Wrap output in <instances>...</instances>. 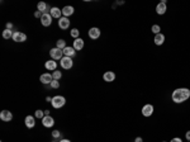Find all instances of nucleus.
I'll use <instances>...</instances> for the list:
<instances>
[{
	"label": "nucleus",
	"instance_id": "obj_13",
	"mask_svg": "<svg viewBox=\"0 0 190 142\" xmlns=\"http://www.w3.org/2000/svg\"><path fill=\"white\" fill-rule=\"evenodd\" d=\"M58 27H60L61 29H69V27H70V20H69V18L61 17V18L58 19Z\"/></svg>",
	"mask_w": 190,
	"mask_h": 142
},
{
	"label": "nucleus",
	"instance_id": "obj_35",
	"mask_svg": "<svg viewBox=\"0 0 190 142\" xmlns=\"http://www.w3.org/2000/svg\"><path fill=\"white\" fill-rule=\"evenodd\" d=\"M134 142H143V140H142V137H137L134 140Z\"/></svg>",
	"mask_w": 190,
	"mask_h": 142
},
{
	"label": "nucleus",
	"instance_id": "obj_9",
	"mask_svg": "<svg viewBox=\"0 0 190 142\" xmlns=\"http://www.w3.org/2000/svg\"><path fill=\"white\" fill-rule=\"evenodd\" d=\"M166 10H167V6H166V2H165V0L156 5V13L158 15H164L166 13Z\"/></svg>",
	"mask_w": 190,
	"mask_h": 142
},
{
	"label": "nucleus",
	"instance_id": "obj_37",
	"mask_svg": "<svg viewBox=\"0 0 190 142\" xmlns=\"http://www.w3.org/2000/svg\"><path fill=\"white\" fill-rule=\"evenodd\" d=\"M45 114L46 116H49V110H45Z\"/></svg>",
	"mask_w": 190,
	"mask_h": 142
},
{
	"label": "nucleus",
	"instance_id": "obj_6",
	"mask_svg": "<svg viewBox=\"0 0 190 142\" xmlns=\"http://www.w3.org/2000/svg\"><path fill=\"white\" fill-rule=\"evenodd\" d=\"M100 34H101L100 29H99V28H97V27H93V28H90V29H89V32H88V36H89V38H90V39H99Z\"/></svg>",
	"mask_w": 190,
	"mask_h": 142
},
{
	"label": "nucleus",
	"instance_id": "obj_19",
	"mask_svg": "<svg viewBox=\"0 0 190 142\" xmlns=\"http://www.w3.org/2000/svg\"><path fill=\"white\" fill-rule=\"evenodd\" d=\"M84 39H81V38H76L75 41H73V45H72V47L75 48V51H81L82 48H84Z\"/></svg>",
	"mask_w": 190,
	"mask_h": 142
},
{
	"label": "nucleus",
	"instance_id": "obj_29",
	"mask_svg": "<svg viewBox=\"0 0 190 142\" xmlns=\"http://www.w3.org/2000/svg\"><path fill=\"white\" fill-rule=\"evenodd\" d=\"M49 85H51V88H52V89H58V88H60V83H58V80H53V81H52V83H51Z\"/></svg>",
	"mask_w": 190,
	"mask_h": 142
},
{
	"label": "nucleus",
	"instance_id": "obj_14",
	"mask_svg": "<svg viewBox=\"0 0 190 142\" xmlns=\"http://www.w3.org/2000/svg\"><path fill=\"white\" fill-rule=\"evenodd\" d=\"M24 123L27 126V128H33L36 126V117L33 116H27L24 119Z\"/></svg>",
	"mask_w": 190,
	"mask_h": 142
},
{
	"label": "nucleus",
	"instance_id": "obj_1",
	"mask_svg": "<svg viewBox=\"0 0 190 142\" xmlns=\"http://www.w3.org/2000/svg\"><path fill=\"white\" fill-rule=\"evenodd\" d=\"M189 98H190V89H188V88H177L171 94V99L176 104L184 103Z\"/></svg>",
	"mask_w": 190,
	"mask_h": 142
},
{
	"label": "nucleus",
	"instance_id": "obj_21",
	"mask_svg": "<svg viewBox=\"0 0 190 142\" xmlns=\"http://www.w3.org/2000/svg\"><path fill=\"white\" fill-rule=\"evenodd\" d=\"M62 51H63V56H66V57H72L73 55L76 53L75 48H73V47H70V46H67L66 48H63Z\"/></svg>",
	"mask_w": 190,
	"mask_h": 142
},
{
	"label": "nucleus",
	"instance_id": "obj_25",
	"mask_svg": "<svg viewBox=\"0 0 190 142\" xmlns=\"http://www.w3.org/2000/svg\"><path fill=\"white\" fill-rule=\"evenodd\" d=\"M70 34H71L72 38H75V39H76V38H80V37H79V36H80V30H79L77 28H73L71 32H70Z\"/></svg>",
	"mask_w": 190,
	"mask_h": 142
},
{
	"label": "nucleus",
	"instance_id": "obj_20",
	"mask_svg": "<svg viewBox=\"0 0 190 142\" xmlns=\"http://www.w3.org/2000/svg\"><path fill=\"white\" fill-rule=\"evenodd\" d=\"M153 41H155V45H156V46H161V45H164V42H165V36H164L162 33L155 34Z\"/></svg>",
	"mask_w": 190,
	"mask_h": 142
},
{
	"label": "nucleus",
	"instance_id": "obj_10",
	"mask_svg": "<svg viewBox=\"0 0 190 142\" xmlns=\"http://www.w3.org/2000/svg\"><path fill=\"white\" fill-rule=\"evenodd\" d=\"M0 119H2L3 122H10V120L13 119L12 112H9V110H2V112H0Z\"/></svg>",
	"mask_w": 190,
	"mask_h": 142
},
{
	"label": "nucleus",
	"instance_id": "obj_40",
	"mask_svg": "<svg viewBox=\"0 0 190 142\" xmlns=\"http://www.w3.org/2000/svg\"><path fill=\"white\" fill-rule=\"evenodd\" d=\"M188 142H190V141H188Z\"/></svg>",
	"mask_w": 190,
	"mask_h": 142
},
{
	"label": "nucleus",
	"instance_id": "obj_41",
	"mask_svg": "<svg viewBox=\"0 0 190 142\" xmlns=\"http://www.w3.org/2000/svg\"><path fill=\"white\" fill-rule=\"evenodd\" d=\"M53 142H55V141H53Z\"/></svg>",
	"mask_w": 190,
	"mask_h": 142
},
{
	"label": "nucleus",
	"instance_id": "obj_18",
	"mask_svg": "<svg viewBox=\"0 0 190 142\" xmlns=\"http://www.w3.org/2000/svg\"><path fill=\"white\" fill-rule=\"evenodd\" d=\"M73 12H75L73 6H71V5H66L65 8L62 9V15H63V17H66V18H69L70 15L73 14Z\"/></svg>",
	"mask_w": 190,
	"mask_h": 142
},
{
	"label": "nucleus",
	"instance_id": "obj_38",
	"mask_svg": "<svg viewBox=\"0 0 190 142\" xmlns=\"http://www.w3.org/2000/svg\"><path fill=\"white\" fill-rule=\"evenodd\" d=\"M46 100H47V101H52V98H49V97H47V98H46Z\"/></svg>",
	"mask_w": 190,
	"mask_h": 142
},
{
	"label": "nucleus",
	"instance_id": "obj_8",
	"mask_svg": "<svg viewBox=\"0 0 190 142\" xmlns=\"http://www.w3.org/2000/svg\"><path fill=\"white\" fill-rule=\"evenodd\" d=\"M42 124H43L45 127H47V128H51L55 124V119L51 116H45L43 118H42Z\"/></svg>",
	"mask_w": 190,
	"mask_h": 142
},
{
	"label": "nucleus",
	"instance_id": "obj_5",
	"mask_svg": "<svg viewBox=\"0 0 190 142\" xmlns=\"http://www.w3.org/2000/svg\"><path fill=\"white\" fill-rule=\"evenodd\" d=\"M14 42H24V41H27V34L23 33V32H19V30H15V32L13 33V38H12Z\"/></svg>",
	"mask_w": 190,
	"mask_h": 142
},
{
	"label": "nucleus",
	"instance_id": "obj_11",
	"mask_svg": "<svg viewBox=\"0 0 190 142\" xmlns=\"http://www.w3.org/2000/svg\"><path fill=\"white\" fill-rule=\"evenodd\" d=\"M39 80H41L42 84H46V85H47V84H51L52 81H53V76H52V74L46 73V74H42V75H41Z\"/></svg>",
	"mask_w": 190,
	"mask_h": 142
},
{
	"label": "nucleus",
	"instance_id": "obj_22",
	"mask_svg": "<svg viewBox=\"0 0 190 142\" xmlns=\"http://www.w3.org/2000/svg\"><path fill=\"white\" fill-rule=\"evenodd\" d=\"M37 9L39 10V12H41L42 14H45V13H48L47 10H48L49 8L47 6V4H46L45 2H41V3H38V4H37ZM49 10H51V9H49Z\"/></svg>",
	"mask_w": 190,
	"mask_h": 142
},
{
	"label": "nucleus",
	"instance_id": "obj_31",
	"mask_svg": "<svg viewBox=\"0 0 190 142\" xmlns=\"http://www.w3.org/2000/svg\"><path fill=\"white\" fill-rule=\"evenodd\" d=\"M170 142H183V140H181L180 137H174V138H172Z\"/></svg>",
	"mask_w": 190,
	"mask_h": 142
},
{
	"label": "nucleus",
	"instance_id": "obj_4",
	"mask_svg": "<svg viewBox=\"0 0 190 142\" xmlns=\"http://www.w3.org/2000/svg\"><path fill=\"white\" fill-rule=\"evenodd\" d=\"M60 64H61V67L65 69V70H70L72 66H73V61L71 57H66L63 56L61 60H60Z\"/></svg>",
	"mask_w": 190,
	"mask_h": 142
},
{
	"label": "nucleus",
	"instance_id": "obj_26",
	"mask_svg": "<svg viewBox=\"0 0 190 142\" xmlns=\"http://www.w3.org/2000/svg\"><path fill=\"white\" fill-rule=\"evenodd\" d=\"M46 114H45V110H41V109H38V110H36V113H34V117L36 118H39V119H42Z\"/></svg>",
	"mask_w": 190,
	"mask_h": 142
},
{
	"label": "nucleus",
	"instance_id": "obj_36",
	"mask_svg": "<svg viewBox=\"0 0 190 142\" xmlns=\"http://www.w3.org/2000/svg\"><path fill=\"white\" fill-rule=\"evenodd\" d=\"M60 142H71V141H70V140H66V138H63V140H61Z\"/></svg>",
	"mask_w": 190,
	"mask_h": 142
},
{
	"label": "nucleus",
	"instance_id": "obj_16",
	"mask_svg": "<svg viewBox=\"0 0 190 142\" xmlns=\"http://www.w3.org/2000/svg\"><path fill=\"white\" fill-rule=\"evenodd\" d=\"M45 67H46L48 71H56V69H57V62H56L55 60H48V61H46Z\"/></svg>",
	"mask_w": 190,
	"mask_h": 142
},
{
	"label": "nucleus",
	"instance_id": "obj_27",
	"mask_svg": "<svg viewBox=\"0 0 190 142\" xmlns=\"http://www.w3.org/2000/svg\"><path fill=\"white\" fill-rule=\"evenodd\" d=\"M151 30H152L155 34H158V33H161V32H160V30H161V27L158 26V24H153L152 28H151Z\"/></svg>",
	"mask_w": 190,
	"mask_h": 142
},
{
	"label": "nucleus",
	"instance_id": "obj_23",
	"mask_svg": "<svg viewBox=\"0 0 190 142\" xmlns=\"http://www.w3.org/2000/svg\"><path fill=\"white\" fill-rule=\"evenodd\" d=\"M13 30L12 29H5L3 30V38L4 39H10V38H13Z\"/></svg>",
	"mask_w": 190,
	"mask_h": 142
},
{
	"label": "nucleus",
	"instance_id": "obj_15",
	"mask_svg": "<svg viewBox=\"0 0 190 142\" xmlns=\"http://www.w3.org/2000/svg\"><path fill=\"white\" fill-rule=\"evenodd\" d=\"M49 14H51V17H52V18L60 19V18H61V15H62V9H58V8L53 6V8H51V10H49Z\"/></svg>",
	"mask_w": 190,
	"mask_h": 142
},
{
	"label": "nucleus",
	"instance_id": "obj_7",
	"mask_svg": "<svg viewBox=\"0 0 190 142\" xmlns=\"http://www.w3.org/2000/svg\"><path fill=\"white\" fill-rule=\"evenodd\" d=\"M41 23L43 27H49L52 24V17L49 13H45V14H42L41 17Z\"/></svg>",
	"mask_w": 190,
	"mask_h": 142
},
{
	"label": "nucleus",
	"instance_id": "obj_12",
	"mask_svg": "<svg viewBox=\"0 0 190 142\" xmlns=\"http://www.w3.org/2000/svg\"><path fill=\"white\" fill-rule=\"evenodd\" d=\"M142 114L144 117H151L153 114V105L152 104H146L142 108Z\"/></svg>",
	"mask_w": 190,
	"mask_h": 142
},
{
	"label": "nucleus",
	"instance_id": "obj_34",
	"mask_svg": "<svg viewBox=\"0 0 190 142\" xmlns=\"http://www.w3.org/2000/svg\"><path fill=\"white\" fill-rule=\"evenodd\" d=\"M13 28V24L12 23H6V29H12Z\"/></svg>",
	"mask_w": 190,
	"mask_h": 142
},
{
	"label": "nucleus",
	"instance_id": "obj_24",
	"mask_svg": "<svg viewBox=\"0 0 190 142\" xmlns=\"http://www.w3.org/2000/svg\"><path fill=\"white\" fill-rule=\"evenodd\" d=\"M56 47L60 48V49H63V48H66V41H63V39H58L57 42H56Z\"/></svg>",
	"mask_w": 190,
	"mask_h": 142
},
{
	"label": "nucleus",
	"instance_id": "obj_2",
	"mask_svg": "<svg viewBox=\"0 0 190 142\" xmlns=\"http://www.w3.org/2000/svg\"><path fill=\"white\" fill-rule=\"evenodd\" d=\"M51 104H52V107H53L55 109H60V108H62L63 105L66 104V99H65V97H62V95H56V97L52 98Z\"/></svg>",
	"mask_w": 190,
	"mask_h": 142
},
{
	"label": "nucleus",
	"instance_id": "obj_17",
	"mask_svg": "<svg viewBox=\"0 0 190 142\" xmlns=\"http://www.w3.org/2000/svg\"><path fill=\"white\" fill-rule=\"evenodd\" d=\"M103 79H104V81H107V83H113L115 80V74L113 71H107V73H104Z\"/></svg>",
	"mask_w": 190,
	"mask_h": 142
},
{
	"label": "nucleus",
	"instance_id": "obj_3",
	"mask_svg": "<svg viewBox=\"0 0 190 142\" xmlns=\"http://www.w3.org/2000/svg\"><path fill=\"white\" fill-rule=\"evenodd\" d=\"M49 56H51V60H61L63 57V51L55 47V48H51L49 49Z\"/></svg>",
	"mask_w": 190,
	"mask_h": 142
},
{
	"label": "nucleus",
	"instance_id": "obj_28",
	"mask_svg": "<svg viewBox=\"0 0 190 142\" xmlns=\"http://www.w3.org/2000/svg\"><path fill=\"white\" fill-rule=\"evenodd\" d=\"M52 76H53V80H60L62 77V73L61 71H53V73H52Z\"/></svg>",
	"mask_w": 190,
	"mask_h": 142
},
{
	"label": "nucleus",
	"instance_id": "obj_33",
	"mask_svg": "<svg viewBox=\"0 0 190 142\" xmlns=\"http://www.w3.org/2000/svg\"><path fill=\"white\" fill-rule=\"evenodd\" d=\"M185 137H186V140H188V141H190V131H188V132H186Z\"/></svg>",
	"mask_w": 190,
	"mask_h": 142
},
{
	"label": "nucleus",
	"instance_id": "obj_32",
	"mask_svg": "<svg viewBox=\"0 0 190 142\" xmlns=\"http://www.w3.org/2000/svg\"><path fill=\"white\" fill-rule=\"evenodd\" d=\"M34 17H36V18H39V19H41V17H42V13L39 12V10H37V12L34 13Z\"/></svg>",
	"mask_w": 190,
	"mask_h": 142
},
{
	"label": "nucleus",
	"instance_id": "obj_30",
	"mask_svg": "<svg viewBox=\"0 0 190 142\" xmlns=\"http://www.w3.org/2000/svg\"><path fill=\"white\" fill-rule=\"evenodd\" d=\"M60 136H61V132H60V131L56 129V131L52 132V137H53V138H58Z\"/></svg>",
	"mask_w": 190,
	"mask_h": 142
},
{
	"label": "nucleus",
	"instance_id": "obj_39",
	"mask_svg": "<svg viewBox=\"0 0 190 142\" xmlns=\"http://www.w3.org/2000/svg\"><path fill=\"white\" fill-rule=\"evenodd\" d=\"M162 142H166V141H162Z\"/></svg>",
	"mask_w": 190,
	"mask_h": 142
}]
</instances>
